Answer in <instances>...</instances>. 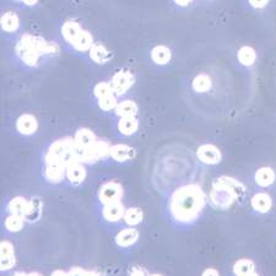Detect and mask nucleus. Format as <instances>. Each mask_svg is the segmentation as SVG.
<instances>
[{
    "label": "nucleus",
    "instance_id": "f257e3e1",
    "mask_svg": "<svg viewBox=\"0 0 276 276\" xmlns=\"http://www.w3.org/2000/svg\"><path fill=\"white\" fill-rule=\"evenodd\" d=\"M205 206V194L197 184L178 188L171 199L172 216L179 222H192L199 216Z\"/></svg>",
    "mask_w": 276,
    "mask_h": 276
},
{
    "label": "nucleus",
    "instance_id": "f03ea898",
    "mask_svg": "<svg viewBox=\"0 0 276 276\" xmlns=\"http://www.w3.org/2000/svg\"><path fill=\"white\" fill-rule=\"evenodd\" d=\"M244 192V187L231 177H220L214 183L210 200L220 209H227Z\"/></svg>",
    "mask_w": 276,
    "mask_h": 276
},
{
    "label": "nucleus",
    "instance_id": "7ed1b4c3",
    "mask_svg": "<svg viewBox=\"0 0 276 276\" xmlns=\"http://www.w3.org/2000/svg\"><path fill=\"white\" fill-rule=\"evenodd\" d=\"M38 41L35 40L32 37H25L24 40L20 41L19 43V51L20 56H21L22 60L25 61L27 65H35L38 60V54H40V48L41 46L37 45Z\"/></svg>",
    "mask_w": 276,
    "mask_h": 276
},
{
    "label": "nucleus",
    "instance_id": "20e7f679",
    "mask_svg": "<svg viewBox=\"0 0 276 276\" xmlns=\"http://www.w3.org/2000/svg\"><path fill=\"white\" fill-rule=\"evenodd\" d=\"M123 195L122 185L117 182H107L101 187L99 197L100 200L103 204L114 203V201H120V198Z\"/></svg>",
    "mask_w": 276,
    "mask_h": 276
},
{
    "label": "nucleus",
    "instance_id": "39448f33",
    "mask_svg": "<svg viewBox=\"0 0 276 276\" xmlns=\"http://www.w3.org/2000/svg\"><path fill=\"white\" fill-rule=\"evenodd\" d=\"M134 76L129 71H118L114 74L110 85L113 87L114 95H123L133 86Z\"/></svg>",
    "mask_w": 276,
    "mask_h": 276
},
{
    "label": "nucleus",
    "instance_id": "423d86ee",
    "mask_svg": "<svg viewBox=\"0 0 276 276\" xmlns=\"http://www.w3.org/2000/svg\"><path fill=\"white\" fill-rule=\"evenodd\" d=\"M46 164H47V168H46V178L52 183H59L63 180L64 174H66V167L64 166L61 162L55 161L46 157Z\"/></svg>",
    "mask_w": 276,
    "mask_h": 276
},
{
    "label": "nucleus",
    "instance_id": "0eeeda50",
    "mask_svg": "<svg viewBox=\"0 0 276 276\" xmlns=\"http://www.w3.org/2000/svg\"><path fill=\"white\" fill-rule=\"evenodd\" d=\"M198 159L201 162L208 165H216L221 161V152L216 146L210 145V144H205L201 145L197 151Z\"/></svg>",
    "mask_w": 276,
    "mask_h": 276
},
{
    "label": "nucleus",
    "instance_id": "6e6552de",
    "mask_svg": "<svg viewBox=\"0 0 276 276\" xmlns=\"http://www.w3.org/2000/svg\"><path fill=\"white\" fill-rule=\"evenodd\" d=\"M124 206L122 205L120 201L106 204L102 211L103 218H105V220L108 221V222H117V221H119L120 219L124 216Z\"/></svg>",
    "mask_w": 276,
    "mask_h": 276
},
{
    "label": "nucleus",
    "instance_id": "1a4fd4ad",
    "mask_svg": "<svg viewBox=\"0 0 276 276\" xmlns=\"http://www.w3.org/2000/svg\"><path fill=\"white\" fill-rule=\"evenodd\" d=\"M33 204L28 203L24 198H15L10 201L9 204V211L11 215L22 216V218H27L31 215L33 211Z\"/></svg>",
    "mask_w": 276,
    "mask_h": 276
},
{
    "label": "nucleus",
    "instance_id": "9d476101",
    "mask_svg": "<svg viewBox=\"0 0 276 276\" xmlns=\"http://www.w3.org/2000/svg\"><path fill=\"white\" fill-rule=\"evenodd\" d=\"M74 141H75L77 148L81 149V150H85V149L91 148L97 140L96 136H95V134L91 130H89V129H80L75 134Z\"/></svg>",
    "mask_w": 276,
    "mask_h": 276
},
{
    "label": "nucleus",
    "instance_id": "9b49d317",
    "mask_svg": "<svg viewBox=\"0 0 276 276\" xmlns=\"http://www.w3.org/2000/svg\"><path fill=\"white\" fill-rule=\"evenodd\" d=\"M66 177L74 184H79L86 177V169L82 166V162L75 161L66 167Z\"/></svg>",
    "mask_w": 276,
    "mask_h": 276
},
{
    "label": "nucleus",
    "instance_id": "f8f14e48",
    "mask_svg": "<svg viewBox=\"0 0 276 276\" xmlns=\"http://www.w3.org/2000/svg\"><path fill=\"white\" fill-rule=\"evenodd\" d=\"M82 31L84 30H82L81 26L74 21H66L65 24L61 26V35H63L64 40L68 43H70V45H73L77 38H79Z\"/></svg>",
    "mask_w": 276,
    "mask_h": 276
},
{
    "label": "nucleus",
    "instance_id": "ddd939ff",
    "mask_svg": "<svg viewBox=\"0 0 276 276\" xmlns=\"http://www.w3.org/2000/svg\"><path fill=\"white\" fill-rule=\"evenodd\" d=\"M16 128L24 135H31L37 129V120L32 114H24L17 119Z\"/></svg>",
    "mask_w": 276,
    "mask_h": 276
},
{
    "label": "nucleus",
    "instance_id": "4468645a",
    "mask_svg": "<svg viewBox=\"0 0 276 276\" xmlns=\"http://www.w3.org/2000/svg\"><path fill=\"white\" fill-rule=\"evenodd\" d=\"M272 198L267 193H258L252 198V208L260 214L268 213L272 209Z\"/></svg>",
    "mask_w": 276,
    "mask_h": 276
},
{
    "label": "nucleus",
    "instance_id": "2eb2a0df",
    "mask_svg": "<svg viewBox=\"0 0 276 276\" xmlns=\"http://www.w3.org/2000/svg\"><path fill=\"white\" fill-rule=\"evenodd\" d=\"M172 53L166 46H156L151 51V59L157 65H166L171 60Z\"/></svg>",
    "mask_w": 276,
    "mask_h": 276
},
{
    "label": "nucleus",
    "instance_id": "dca6fc26",
    "mask_svg": "<svg viewBox=\"0 0 276 276\" xmlns=\"http://www.w3.org/2000/svg\"><path fill=\"white\" fill-rule=\"evenodd\" d=\"M110 156L118 162H124L134 156V150L126 145H113L110 146Z\"/></svg>",
    "mask_w": 276,
    "mask_h": 276
},
{
    "label": "nucleus",
    "instance_id": "f3484780",
    "mask_svg": "<svg viewBox=\"0 0 276 276\" xmlns=\"http://www.w3.org/2000/svg\"><path fill=\"white\" fill-rule=\"evenodd\" d=\"M15 265L14 248L9 242L1 243V270H9Z\"/></svg>",
    "mask_w": 276,
    "mask_h": 276
},
{
    "label": "nucleus",
    "instance_id": "a211bd4d",
    "mask_svg": "<svg viewBox=\"0 0 276 276\" xmlns=\"http://www.w3.org/2000/svg\"><path fill=\"white\" fill-rule=\"evenodd\" d=\"M138 231L134 228H125L123 231H120L119 233L115 237V242L118 246L120 247H129L131 244H134L138 239Z\"/></svg>",
    "mask_w": 276,
    "mask_h": 276
},
{
    "label": "nucleus",
    "instance_id": "6ab92c4d",
    "mask_svg": "<svg viewBox=\"0 0 276 276\" xmlns=\"http://www.w3.org/2000/svg\"><path fill=\"white\" fill-rule=\"evenodd\" d=\"M275 180V172L270 167H262L255 173V182L260 187H269L274 183Z\"/></svg>",
    "mask_w": 276,
    "mask_h": 276
},
{
    "label": "nucleus",
    "instance_id": "aec40b11",
    "mask_svg": "<svg viewBox=\"0 0 276 276\" xmlns=\"http://www.w3.org/2000/svg\"><path fill=\"white\" fill-rule=\"evenodd\" d=\"M115 113L119 115L120 118L125 117H135V114L138 113V106L133 101H123V102L118 103L117 108H115Z\"/></svg>",
    "mask_w": 276,
    "mask_h": 276
},
{
    "label": "nucleus",
    "instance_id": "412c9836",
    "mask_svg": "<svg viewBox=\"0 0 276 276\" xmlns=\"http://www.w3.org/2000/svg\"><path fill=\"white\" fill-rule=\"evenodd\" d=\"M71 46L74 47V50L79 52L90 51L92 48V46H94V40H92L91 33L84 30L81 35L79 36V38Z\"/></svg>",
    "mask_w": 276,
    "mask_h": 276
},
{
    "label": "nucleus",
    "instance_id": "4be33fe9",
    "mask_svg": "<svg viewBox=\"0 0 276 276\" xmlns=\"http://www.w3.org/2000/svg\"><path fill=\"white\" fill-rule=\"evenodd\" d=\"M237 58H238V61L242 65L251 66L254 64L255 59H257V54H255V51L253 50L252 47L243 46V47L238 51V53H237Z\"/></svg>",
    "mask_w": 276,
    "mask_h": 276
},
{
    "label": "nucleus",
    "instance_id": "5701e85b",
    "mask_svg": "<svg viewBox=\"0 0 276 276\" xmlns=\"http://www.w3.org/2000/svg\"><path fill=\"white\" fill-rule=\"evenodd\" d=\"M236 276H249L254 273V263L249 259H241L236 262L233 267Z\"/></svg>",
    "mask_w": 276,
    "mask_h": 276
},
{
    "label": "nucleus",
    "instance_id": "b1692460",
    "mask_svg": "<svg viewBox=\"0 0 276 276\" xmlns=\"http://www.w3.org/2000/svg\"><path fill=\"white\" fill-rule=\"evenodd\" d=\"M138 120L135 117H125L120 118L119 123H118V129L124 135H131L138 130Z\"/></svg>",
    "mask_w": 276,
    "mask_h": 276
},
{
    "label": "nucleus",
    "instance_id": "393cba45",
    "mask_svg": "<svg viewBox=\"0 0 276 276\" xmlns=\"http://www.w3.org/2000/svg\"><path fill=\"white\" fill-rule=\"evenodd\" d=\"M90 56L92 60L97 64H103L110 59V52L106 50L103 46L94 45L90 50Z\"/></svg>",
    "mask_w": 276,
    "mask_h": 276
},
{
    "label": "nucleus",
    "instance_id": "a878e982",
    "mask_svg": "<svg viewBox=\"0 0 276 276\" xmlns=\"http://www.w3.org/2000/svg\"><path fill=\"white\" fill-rule=\"evenodd\" d=\"M20 21L19 17L14 14V12H6L2 15L1 17V27L2 30L7 31V32H14L19 28Z\"/></svg>",
    "mask_w": 276,
    "mask_h": 276
},
{
    "label": "nucleus",
    "instance_id": "bb28decb",
    "mask_svg": "<svg viewBox=\"0 0 276 276\" xmlns=\"http://www.w3.org/2000/svg\"><path fill=\"white\" fill-rule=\"evenodd\" d=\"M211 87V79L205 74H200L193 80V89L197 92H206Z\"/></svg>",
    "mask_w": 276,
    "mask_h": 276
},
{
    "label": "nucleus",
    "instance_id": "cd10ccee",
    "mask_svg": "<svg viewBox=\"0 0 276 276\" xmlns=\"http://www.w3.org/2000/svg\"><path fill=\"white\" fill-rule=\"evenodd\" d=\"M141 219H143V213L136 208L128 209L124 214L125 222L130 226H135L138 223H140Z\"/></svg>",
    "mask_w": 276,
    "mask_h": 276
},
{
    "label": "nucleus",
    "instance_id": "c85d7f7f",
    "mask_svg": "<svg viewBox=\"0 0 276 276\" xmlns=\"http://www.w3.org/2000/svg\"><path fill=\"white\" fill-rule=\"evenodd\" d=\"M24 219L22 216L10 215L5 221V227L11 232H17L24 227Z\"/></svg>",
    "mask_w": 276,
    "mask_h": 276
},
{
    "label": "nucleus",
    "instance_id": "c756f323",
    "mask_svg": "<svg viewBox=\"0 0 276 276\" xmlns=\"http://www.w3.org/2000/svg\"><path fill=\"white\" fill-rule=\"evenodd\" d=\"M94 92L99 100L103 99V97L112 96V95H114L113 87L110 82H100V84H97L96 87H95Z\"/></svg>",
    "mask_w": 276,
    "mask_h": 276
},
{
    "label": "nucleus",
    "instance_id": "7c9ffc66",
    "mask_svg": "<svg viewBox=\"0 0 276 276\" xmlns=\"http://www.w3.org/2000/svg\"><path fill=\"white\" fill-rule=\"evenodd\" d=\"M99 106H100L101 110H115V108H117V106H118L117 99H115L114 95H112V96L103 97V99L99 100Z\"/></svg>",
    "mask_w": 276,
    "mask_h": 276
},
{
    "label": "nucleus",
    "instance_id": "2f4dec72",
    "mask_svg": "<svg viewBox=\"0 0 276 276\" xmlns=\"http://www.w3.org/2000/svg\"><path fill=\"white\" fill-rule=\"evenodd\" d=\"M268 1H269V0H249V4H251L253 7H255V9H263V7L267 6Z\"/></svg>",
    "mask_w": 276,
    "mask_h": 276
},
{
    "label": "nucleus",
    "instance_id": "473e14b6",
    "mask_svg": "<svg viewBox=\"0 0 276 276\" xmlns=\"http://www.w3.org/2000/svg\"><path fill=\"white\" fill-rule=\"evenodd\" d=\"M203 276H220L219 275V272L215 269H206L205 272L203 273Z\"/></svg>",
    "mask_w": 276,
    "mask_h": 276
},
{
    "label": "nucleus",
    "instance_id": "72a5a7b5",
    "mask_svg": "<svg viewBox=\"0 0 276 276\" xmlns=\"http://www.w3.org/2000/svg\"><path fill=\"white\" fill-rule=\"evenodd\" d=\"M130 276H146L145 273H144L143 269H139V268H135V269L131 270Z\"/></svg>",
    "mask_w": 276,
    "mask_h": 276
},
{
    "label": "nucleus",
    "instance_id": "f704fd0d",
    "mask_svg": "<svg viewBox=\"0 0 276 276\" xmlns=\"http://www.w3.org/2000/svg\"><path fill=\"white\" fill-rule=\"evenodd\" d=\"M176 1V4L179 5V6H187V5H189L190 2H192V0H174Z\"/></svg>",
    "mask_w": 276,
    "mask_h": 276
},
{
    "label": "nucleus",
    "instance_id": "c9c22d12",
    "mask_svg": "<svg viewBox=\"0 0 276 276\" xmlns=\"http://www.w3.org/2000/svg\"><path fill=\"white\" fill-rule=\"evenodd\" d=\"M52 276H70V274H69V273L63 272V270H55V272L52 274Z\"/></svg>",
    "mask_w": 276,
    "mask_h": 276
},
{
    "label": "nucleus",
    "instance_id": "e433bc0d",
    "mask_svg": "<svg viewBox=\"0 0 276 276\" xmlns=\"http://www.w3.org/2000/svg\"><path fill=\"white\" fill-rule=\"evenodd\" d=\"M17 1H21V2H24V4H27V5H33L36 1H37V0H17Z\"/></svg>",
    "mask_w": 276,
    "mask_h": 276
},
{
    "label": "nucleus",
    "instance_id": "4c0bfd02",
    "mask_svg": "<svg viewBox=\"0 0 276 276\" xmlns=\"http://www.w3.org/2000/svg\"><path fill=\"white\" fill-rule=\"evenodd\" d=\"M14 276H28V274H24V273H17V274H15Z\"/></svg>",
    "mask_w": 276,
    "mask_h": 276
},
{
    "label": "nucleus",
    "instance_id": "58836bf2",
    "mask_svg": "<svg viewBox=\"0 0 276 276\" xmlns=\"http://www.w3.org/2000/svg\"><path fill=\"white\" fill-rule=\"evenodd\" d=\"M28 276H42V275L37 274V273H32V274H28Z\"/></svg>",
    "mask_w": 276,
    "mask_h": 276
},
{
    "label": "nucleus",
    "instance_id": "ea45409f",
    "mask_svg": "<svg viewBox=\"0 0 276 276\" xmlns=\"http://www.w3.org/2000/svg\"><path fill=\"white\" fill-rule=\"evenodd\" d=\"M249 276H259V275L255 274V273H253V274H252V275H249Z\"/></svg>",
    "mask_w": 276,
    "mask_h": 276
}]
</instances>
